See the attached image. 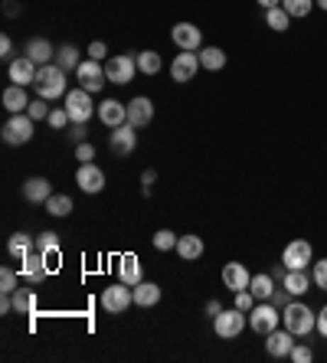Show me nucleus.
<instances>
[{"label":"nucleus","instance_id":"49530a36","mask_svg":"<svg viewBox=\"0 0 327 363\" xmlns=\"http://www.w3.org/2000/svg\"><path fill=\"white\" fill-rule=\"evenodd\" d=\"M76 157H79V164H92V157H95V147L89 141H82V144H76Z\"/></svg>","mask_w":327,"mask_h":363},{"label":"nucleus","instance_id":"09e8293b","mask_svg":"<svg viewBox=\"0 0 327 363\" xmlns=\"http://www.w3.org/2000/svg\"><path fill=\"white\" fill-rule=\"evenodd\" d=\"M105 56H109V46H105L101 40H95L92 46H89V60H99V62H101Z\"/></svg>","mask_w":327,"mask_h":363},{"label":"nucleus","instance_id":"ddd939ff","mask_svg":"<svg viewBox=\"0 0 327 363\" xmlns=\"http://www.w3.org/2000/svg\"><path fill=\"white\" fill-rule=\"evenodd\" d=\"M76 184L82 194H101L105 190V170L95 167V164H79Z\"/></svg>","mask_w":327,"mask_h":363},{"label":"nucleus","instance_id":"603ef678","mask_svg":"<svg viewBox=\"0 0 327 363\" xmlns=\"http://www.w3.org/2000/svg\"><path fill=\"white\" fill-rule=\"evenodd\" d=\"M85 135H89V131H85V125H72V131H69V138H72L76 144H82Z\"/></svg>","mask_w":327,"mask_h":363},{"label":"nucleus","instance_id":"2eb2a0df","mask_svg":"<svg viewBox=\"0 0 327 363\" xmlns=\"http://www.w3.org/2000/svg\"><path fill=\"white\" fill-rule=\"evenodd\" d=\"M50 265H46V255L43 252H30L23 259V262H20V275H23L26 281H30V285H40V281H46V275H50Z\"/></svg>","mask_w":327,"mask_h":363},{"label":"nucleus","instance_id":"393cba45","mask_svg":"<svg viewBox=\"0 0 327 363\" xmlns=\"http://www.w3.org/2000/svg\"><path fill=\"white\" fill-rule=\"evenodd\" d=\"M177 255H180L184 262H196V259H203V236H193V233L180 236L177 239Z\"/></svg>","mask_w":327,"mask_h":363},{"label":"nucleus","instance_id":"e433bc0d","mask_svg":"<svg viewBox=\"0 0 327 363\" xmlns=\"http://www.w3.org/2000/svg\"><path fill=\"white\" fill-rule=\"evenodd\" d=\"M282 7L292 13V20H298V17H308L314 10V0H282Z\"/></svg>","mask_w":327,"mask_h":363},{"label":"nucleus","instance_id":"5fc2aeb1","mask_svg":"<svg viewBox=\"0 0 327 363\" xmlns=\"http://www.w3.org/2000/svg\"><path fill=\"white\" fill-rule=\"evenodd\" d=\"M4 10H7V17H17V13H20L17 0H7V4H4Z\"/></svg>","mask_w":327,"mask_h":363},{"label":"nucleus","instance_id":"0eeeda50","mask_svg":"<svg viewBox=\"0 0 327 363\" xmlns=\"http://www.w3.org/2000/svg\"><path fill=\"white\" fill-rule=\"evenodd\" d=\"M135 304V295H131V285L118 281V285H109L101 291V308L109 314H125L128 308Z\"/></svg>","mask_w":327,"mask_h":363},{"label":"nucleus","instance_id":"864d4df0","mask_svg":"<svg viewBox=\"0 0 327 363\" xmlns=\"http://www.w3.org/2000/svg\"><path fill=\"white\" fill-rule=\"evenodd\" d=\"M219 311H223V304H219L216 298H210V301H206V318H216Z\"/></svg>","mask_w":327,"mask_h":363},{"label":"nucleus","instance_id":"c85d7f7f","mask_svg":"<svg viewBox=\"0 0 327 363\" xmlns=\"http://www.w3.org/2000/svg\"><path fill=\"white\" fill-rule=\"evenodd\" d=\"M249 291L255 295V301H269L272 291H275V279H272V272H259V275H252Z\"/></svg>","mask_w":327,"mask_h":363},{"label":"nucleus","instance_id":"b1692460","mask_svg":"<svg viewBox=\"0 0 327 363\" xmlns=\"http://www.w3.org/2000/svg\"><path fill=\"white\" fill-rule=\"evenodd\" d=\"M4 108H7L10 115H20V111L30 108V99H26V85H13V82H10L7 89H4Z\"/></svg>","mask_w":327,"mask_h":363},{"label":"nucleus","instance_id":"79ce46f5","mask_svg":"<svg viewBox=\"0 0 327 363\" xmlns=\"http://www.w3.org/2000/svg\"><path fill=\"white\" fill-rule=\"evenodd\" d=\"M288 360H294V363H311V360H314V350H311L308 344H294L292 354H288Z\"/></svg>","mask_w":327,"mask_h":363},{"label":"nucleus","instance_id":"a19ab883","mask_svg":"<svg viewBox=\"0 0 327 363\" xmlns=\"http://www.w3.org/2000/svg\"><path fill=\"white\" fill-rule=\"evenodd\" d=\"M50 105H46V99H36V101H30V108H26V115H30V118L33 121H46L50 118Z\"/></svg>","mask_w":327,"mask_h":363},{"label":"nucleus","instance_id":"6e6d98bb","mask_svg":"<svg viewBox=\"0 0 327 363\" xmlns=\"http://www.w3.org/2000/svg\"><path fill=\"white\" fill-rule=\"evenodd\" d=\"M262 10H272V7H282V0H255Z\"/></svg>","mask_w":327,"mask_h":363},{"label":"nucleus","instance_id":"4c0bfd02","mask_svg":"<svg viewBox=\"0 0 327 363\" xmlns=\"http://www.w3.org/2000/svg\"><path fill=\"white\" fill-rule=\"evenodd\" d=\"M177 233H170V229H157L154 233V249H160V252H170V249H177Z\"/></svg>","mask_w":327,"mask_h":363},{"label":"nucleus","instance_id":"423d86ee","mask_svg":"<svg viewBox=\"0 0 327 363\" xmlns=\"http://www.w3.org/2000/svg\"><path fill=\"white\" fill-rule=\"evenodd\" d=\"M66 111H69V121H72V125H85V121L95 115L92 92H85V89L66 92Z\"/></svg>","mask_w":327,"mask_h":363},{"label":"nucleus","instance_id":"4d7b16f0","mask_svg":"<svg viewBox=\"0 0 327 363\" xmlns=\"http://www.w3.org/2000/svg\"><path fill=\"white\" fill-rule=\"evenodd\" d=\"M314 7H321V10H327V0H314Z\"/></svg>","mask_w":327,"mask_h":363},{"label":"nucleus","instance_id":"1a4fd4ad","mask_svg":"<svg viewBox=\"0 0 327 363\" xmlns=\"http://www.w3.org/2000/svg\"><path fill=\"white\" fill-rule=\"evenodd\" d=\"M138 72V56H111L109 62H105V76H109V82L115 85H128L131 79H135Z\"/></svg>","mask_w":327,"mask_h":363},{"label":"nucleus","instance_id":"c9c22d12","mask_svg":"<svg viewBox=\"0 0 327 363\" xmlns=\"http://www.w3.org/2000/svg\"><path fill=\"white\" fill-rule=\"evenodd\" d=\"M13 311L17 314H33L36 311V295L30 288H17L13 291Z\"/></svg>","mask_w":327,"mask_h":363},{"label":"nucleus","instance_id":"4468645a","mask_svg":"<svg viewBox=\"0 0 327 363\" xmlns=\"http://www.w3.org/2000/svg\"><path fill=\"white\" fill-rule=\"evenodd\" d=\"M170 40L187 52H200L203 50V33H200V26H193V23H177L174 30H170Z\"/></svg>","mask_w":327,"mask_h":363},{"label":"nucleus","instance_id":"72a5a7b5","mask_svg":"<svg viewBox=\"0 0 327 363\" xmlns=\"http://www.w3.org/2000/svg\"><path fill=\"white\" fill-rule=\"evenodd\" d=\"M79 62H82V60H79V50L72 46V43H66V46H59V50H56V66H59V69H66V72H76Z\"/></svg>","mask_w":327,"mask_h":363},{"label":"nucleus","instance_id":"473e14b6","mask_svg":"<svg viewBox=\"0 0 327 363\" xmlns=\"http://www.w3.org/2000/svg\"><path fill=\"white\" fill-rule=\"evenodd\" d=\"M265 26H269V30H275V33H285L288 26H292V13H288L285 7L265 10Z\"/></svg>","mask_w":327,"mask_h":363},{"label":"nucleus","instance_id":"aec40b11","mask_svg":"<svg viewBox=\"0 0 327 363\" xmlns=\"http://www.w3.org/2000/svg\"><path fill=\"white\" fill-rule=\"evenodd\" d=\"M23 52L30 56V60L36 62V66H46V62H56V46H52L50 40H43V36H33V40L23 46Z\"/></svg>","mask_w":327,"mask_h":363},{"label":"nucleus","instance_id":"bb28decb","mask_svg":"<svg viewBox=\"0 0 327 363\" xmlns=\"http://www.w3.org/2000/svg\"><path fill=\"white\" fill-rule=\"evenodd\" d=\"M118 275H121V281H125V285H131V288L141 281V262H138L135 252L121 255V262H118Z\"/></svg>","mask_w":327,"mask_h":363},{"label":"nucleus","instance_id":"4be33fe9","mask_svg":"<svg viewBox=\"0 0 327 363\" xmlns=\"http://www.w3.org/2000/svg\"><path fill=\"white\" fill-rule=\"evenodd\" d=\"M52 196V184L46 177H30L23 180V200L26 203H46Z\"/></svg>","mask_w":327,"mask_h":363},{"label":"nucleus","instance_id":"9d476101","mask_svg":"<svg viewBox=\"0 0 327 363\" xmlns=\"http://www.w3.org/2000/svg\"><path fill=\"white\" fill-rule=\"evenodd\" d=\"M314 262V249H311L308 239H292L282 252V265L285 269H308Z\"/></svg>","mask_w":327,"mask_h":363},{"label":"nucleus","instance_id":"58836bf2","mask_svg":"<svg viewBox=\"0 0 327 363\" xmlns=\"http://www.w3.org/2000/svg\"><path fill=\"white\" fill-rule=\"evenodd\" d=\"M17 288H20V275H17L13 269H10V265H4V269H0V291L13 295Z\"/></svg>","mask_w":327,"mask_h":363},{"label":"nucleus","instance_id":"412c9836","mask_svg":"<svg viewBox=\"0 0 327 363\" xmlns=\"http://www.w3.org/2000/svg\"><path fill=\"white\" fill-rule=\"evenodd\" d=\"M249 281H252V272L245 269L243 262H229L226 269H223V285L229 288V291H243V288H249Z\"/></svg>","mask_w":327,"mask_h":363},{"label":"nucleus","instance_id":"39448f33","mask_svg":"<svg viewBox=\"0 0 327 363\" xmlns=\"http://www.w3.org/2000/svg\"><path fill=\"white\" fill-rule=\"evenodd\" d=\"M282 324V308H275L272 301H255V308L249 311V328L255 334H272V330Z\"/></svg>","mask_w":327,"mask_h":363},{"label":"nucleus","instance_id":"5701e85b","mask_svg":"<svg viewBox=\"0 0 327 363\" xmlns=\"http://www.w3.org/2000/svg\"><path fill=\"white\" fill-rule=\"evenodd\" d=\"M282 285H285L294 298H301V295H308V288L314 285V281H311L308 269H285V279H282Z\"/></svg>","mask_w":327,"mask_h":363},{"label":"nucleus","instance_id":"6e6552de","mask_svg":"<svg viewBox=\"0 0 327 363\" xmlns=\"http://www.w3.org/2000/svg\"><path fill=\"white\" fill-rule=\"evenodd\" d=\"M76 79H79V89H85V92H101V89H105V82H109L105 69L99 66V60H82V62H79Z\"/></svg>","mask_w":327,"mask_h":363},{"label":"nucleus","instance_id":"f8f14e48","mask_svg":"<svg viewBox=\"0 0 327 363\" xmlns=\"http://www.w3.org/2000/svg\"><path fill=\"white\" fill-rule=\"evenodd\" d=\"M36 72H40V66H36L30 56H17L13 62H7V76L13 85H33L36 82Z\"/></svg>","mask_w":327,"mask_h":363},{"label":"nucleus","instance_id":"6ab92c4d","mask_svg":"<svg viewBox=\"0 0 327 363\" xmlns=\"http://www.w3.org/2000/svg\"><path fill=\"white\" fill-rule=\"evenodd\" d=\"M99 118L105 128H118V125H125L128 121V105L125 101H118V99H105L99 105Z\"/></svg>","mask_w":327,"mask_h":363},{"label":"nucleus","instance_id":"7ed1b4c3","mask_svg":"<svg viewBox=\"0 0 327 363\" xmlns=\"http://www.w3.org/2000/svg\"><path fill=\"white\" fill-rule=\"evenodd\" d=\"M245 324H249V318H245V311H239V308H223V311L213 318V330H216V337L223 340H235L239 334L245 330Z\"/></svg>","mask_w":327,"mask_h":363},{"label":"nucleus","instance_id":"2f4dec72","mask_svg":"<svg viewBox=\"0 0 327 363\" xmlns=\"http://www.w3.org/2000/svg\"><path fill=\"white\" fill-rule=\"evenodd\" d=\"M200 66L210 69V72H219V69L226 66V52L219 50V46H203L200 50Z\"/></svg>","mask_w":327,"mask_h":363},{"label":"nucleus","instance_id":"9b49d317","mask_svg":"<svg viewBox=\"0 0 327 363\" xmlns=\"http://www.w3.org/2000/svg\"><path fill=\"white\" fill-rule=\"evenodd\" d=\"M109 147H111V154L115 157H128V154L138 147V128L135 125H118V128H111V135H109Z\"/></svg>","mask_w":327,"mask_h":363},{"label":"nucleus","instance_id":"c756f323","mask_svg":"<svg viewBox=\"0 0 327 363\" xmlns=\"http://www.w3.org/2000/svg\"><path fill=\"white\" fill-rule=\"evenodd\" d=\"M33 249H36V239L26 236V233H13V236H10V242H7V252L13 255V259H20V262H23Z\"/></svg>","mask_w":327,"mask_h":363},{"label":"nucleus","instance_id":"a18cd8bd","mask_svg":"<svg viewBox=\"0 0 327 363\" xmlns=\"http://www.w3.org/2000/svg\"><path fill=\"white\" fill-rule=\"evenodd\" d=\"M269 301L275 304V308H285V304H292V301H294V295H292V291H288L285 285H282V288L275 285V291H272V298H269Z\"/></svg>","mask_w":327,"mask_h":363},{"label":"nucleus","instance_id":"a211bd4d","mask_svg":"<svg viewBox=\"0 0 327 363\" xmlns=\"http://www.w3.org/2000/svg\"><path fill=\"white\" fill-rule=\"evenodd\" d=\"M154 121V101L144 99V95H138V99L128 101V125L135 128H144Z\"/></svg>","mask_w":327,"mask_h":363},{"label":"nucleus","instance_id":"de8ad7c7","mask_svg":"<svg viewBox=\"0 0 327 363\" xmlns=\"http://www.w3.org/2000/svg\"><path fill=\"white\" fill-rule=\"evenodd\" d=\"M0 60L13 62V40H10V36H0Z\"/></svg>","mask_w":327,"mask_h":363},{"label":"nucleus","instance_id":"f704fd0d","mask_svg":"<svg viewBox=\"0 0 327 363\" xmlns=\"http://www.w3.org/2000/svg\"><path fill=\"white\" fill-rule=\"evenodd\" d=\"M138 69H141L144 76H157L160 69H164V60H160V52H154V50L138 52Z\"/></svg>","mask_w":327,"mask_h":363},{"label":"nucleus","instance_id":"f03ea898","mask_svg":"<svg viewBox=\"0 0 327 363\" xmlns=\"http://www.w3.org/2000/svg\"><path fill=\"white\" fill-rule=\"evenodd\" d=\"M282 324L292 330L294 337H308L311 330L318 328V314L311 311L308 304L292 301V304H285V308H282Z\"/></svg>","mask_w":327,"mask_h":363},{"label":"nucleus","instance_id":"37998d69","mask_svg":"<svg viewBox=\"0 0 327 363\" xmlns=\"http://www.w3.org/2000/svg\"><path fill=\"white\" fill-rule=\"evenodd\" d=\"M235 308H239V311H245V314H249L252 308H255V295H252L249 288H243V291H235Z\"/></svg>","mask_w":327,"mask_h":363},{"label":"nucleus","instance_id":"f3484780","mask_svg":"<svg viewBox=\"0 0 327 363\" xmlns=\"http://www.w3.org/2000/svg\"><path fill=\"white\" fill-rule=\"evenodd\" d=\"M298 344V337H294L292 330H272V334H265V354L269 357H275V360H282V357H288L292 354V347Z\"/></svg>","mask_w":327,"mask_h":363},{"label":"nucleus","instance_id":"f257e3e1","mask_svg":"<svg viewBox=\"0 0 327 363\" xmlns=\"http://www.w3.org/2000/svg\"><path fill=\"white\" fill-rule=\"evenodd\" d=\"M66 69H59L56 62H46V66H40V72H36V95L46 101H56V99H66Z\"/></svg>","mask_w":327,"mask_h":363},{"label":"nucleus","instance_id":"8fccbe9b","mask_svg":"<svg viewBox=\"0 0 327 363\" xmlns=\"http://www.w3.org/2000/svg\"><path fill=\"white\" fill-rule=\"evenodd\" d=\"M154 180H157V174H154V170H144V174H141V184H144V196H151V186H154Z\"/></svg>","mask_w":327,"mask_h":363},{"label":"nucleus","instance_id":"cd10ccee","mask_svg":"<svg viewBox=\"0 0 327 363\" xmlns=\"http://www.w3.org/2000/svg\"><path fill=\"white\" fill-rule=\"evenodd\" d=\"M36 252L46 255L50 269H56L59 265V233H40V236H36Z\"/></svg>","mask_w":327,"mask_h":363},{"label":"nucleus","instance_id":"dca6fc26","mask_svg":"<svg viewBox=\"0 0 327 363\" xmlns=\"http://www.w3.org/2000/svg\"><path fill=\"white\" fill-rule=\"evenodd\" d=\"M196 69H200V52H177L174 62H170V76L174 82H190L196 76Z\"/></svg>","mask_w":327,"mask_h":363},{"label":"nucleus","instance_id":"c03bdc74","mask_svg":"<svg viewBox=\"0 0 327 363\" xmlns=\"http://www.w3.org/2000/svg\"><path fill=\"white\" fill-rule=\"evenodd\" d=\"M46 121H50V128L62 131V128L69 125V111H66V105H62V108H52V111H50V118H46Z\"/></svg>","mask_w":327,"mask_h":363},{"label":"nucleus","instance_id":"7c9ffc66","mask_svg":"<svg viewBox=\"0 0 327 363\" xmlns=\"http://www.w3.org/2000/svg\"><path fill=\"white\" fill-rule=\"evenodd\" d=\"M72 210H76V203H72V196H66V194H52L50 200H46V213H50V216H56V220L69 216Z\"/></svg>","mask_w":327,"mask_h":363},{"label":"nucleus","instance_id":"ea45409f","mask_svg":"<svg viewBox=\"0 0 327 363\" xmlns=\"http://www.w3.org/2000/svg\"><path fill=\"white\" fill-rule=\"evenodd\" d=\"M311 281H314L318 291H327V259H318L311 265Z\"/></svg>","mask_w":327,"mask_h":363},{"label":"nucleus","instance_id":"20e7f679","mask_svg":"<svg viewBox=\"0 0 327 363\" xmlns=\"http://www.w3.org/2000/svg\"><path fill=\"white\" fill-rule=\"evenodd\" d=\"M33 125L36 121L30 118L26 111L10 115V118L4 121V128H0V138H4V144H10V147H20V144H26L30 138H33Z\"/></svg>","mask_w":327,"mask_h":363},{"label":"nucleus","instance_id":"a878e982","mask_svg":"<svg viewBox=\"0 0 327 363\" xmlns=\"http://www.w3.org/2000/svg\"><path fill=\"white\" fill-rule=\"evenodd\" d=\"M131 295H135V304L138 308H154V304L160 301V285H154V281H138L135 288H131Z\"/></svg>","mask_w":327,"mask_h":363},{"label":"nucleus","instance_id":"3c124183","mask_svg":"<svg viewBox=\"0 0 327 363\" xmlns=\"http://www.w3.org/2000/svg\"><path fill=\"white\" fill-rule=\"evenodd\" d=\"M314 330H318L321 337L327 340V304H324V308H321V311H318V328H314Z\"/></svg>","mask_w":327,"mask_h":363}]
</instances>
